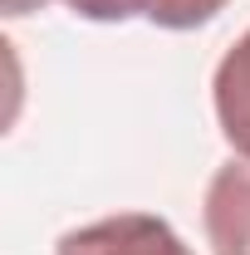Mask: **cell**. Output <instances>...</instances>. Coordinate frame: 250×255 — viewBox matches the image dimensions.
<instances>
[{
  "instance_id": "obj_3",
  "label": "cell",
  "mask_w": 250,
  "mask_h": 255,
  "mask_svg": "<svg viewBox=\"0 0 250 255\" xmlns=\"http://www.w3.org/2000/svg\"><path fill=\"white\" fill-rule=\"evenodd\" d=\"M211 103H216V123L226 142L236 147V157H250V30L221 54L211 74Z\"/></svg>"
},
{
  "instance_id": "obj_2",
  "label": "cell",
  "mask_w": 250,
  "mask_h": 255,
  "mask_svg": "<svg viewBox=\"0 0 250 255\" xmlns=\"http://www.w3.org/2000/svg\"><path fill=\"white\" fill-rule=\"evenodd\" d=\"M201 226L216 255H250V157L216 167L201 201Z\"/></svg>"
},
{
  "instance_id": "obj_4",
  "label": "cell",
  "mask_w": 250,
  "mask_h": 255,
  "mask_svg": "<svg viewBox=\"0 0 250 255\" xmlns=\"http://www.w3.org/2000/svg\"><path fill=\"white\" fill-rule=\"evenodd\" d=\"M226 5L231 0H152L147 20H152L157 30H201V25L216 20Z\"/></svg>"
},
{
  "instance_id": "obj_6",
  "label": "cell",
  "mask_w": 250,
  "mask_h": 255,
  "mask_svg": "<svg viewBox=\"0 0 250 255\" xmlns=\"http://www.w3.org/2000/svg\"><path fill=\"white\" fill-rule=\"evenodd\" d=\"M44 5H49V0H0V10H5L10 20H15V15H30V10H44Z\"/></svg>"
},
{
  "instance_id": "obj_5",
  "label": "cell",
  "mask_w": 250,
  "mask_h": 255,
  "mask_svg": "<svg viewBox=\"0 0 250 255\" xmlns=\"http://www.w3.org/2000/svg\"><path fill=\"white\" fill-rule=\"evenodd\" d=\"M74 15H84V20H98V25H123V20H147V10H152V0H64Z\"/></svg>"
},
{
  "instance_id": "obj_1",
  "label": "cell",
  "mask_w": 250,
  "mask_h": 255,
  "mask_svg": "<svg viewBox=\"0 0 250 255\" xmlns=\"http://www.w3.org/2000/svg\"><path fill=\"white\" fill-rule=\"evenodd\" d=\"M54 255H196L172 231V221H162L152 211H118L89 221L79 231H64Z\"/></svg>"
}]
</instances>
